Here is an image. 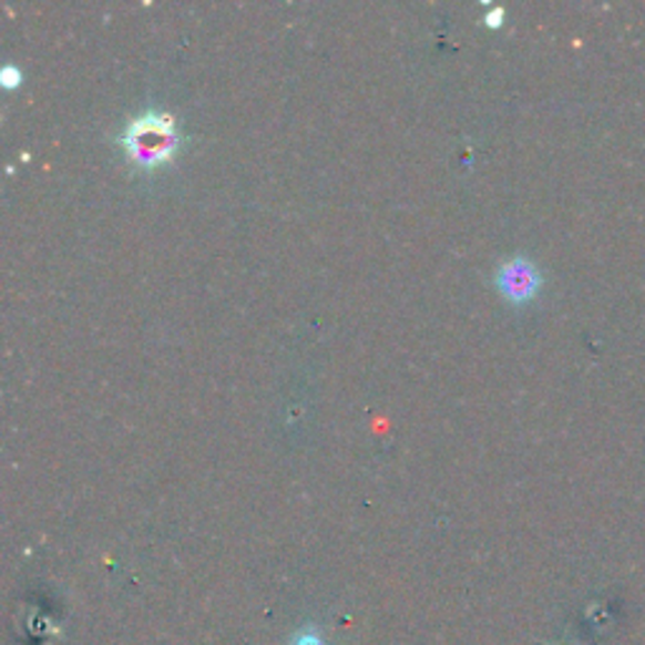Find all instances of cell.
Returning <instances> with one entry per match:
<instances>
[{"mask_svg": "<svg viewBox=\"0 0 645 645\" xmlns=\"http://www.w3.org/2000/svg\"><path fill=\"white\" fill-rule=\"evenodd\" d=\"M122 146L132 156L136 167L154 170L177 152V124L164 112H146L126 124L122 134Z\"/></svg>", "mask_w": 645, "mask_h": 645, "instance_id": "obj_1", "label": "cell"}, {"mask_svg": "<svg viewBox=\"0 0 645 645\" xmlns=\"http://www.w3.org/2000/svg\"><path fill=\"white\" fill-rule=\"evenodd\" d=\"M496 288L510 298L512 303H524L530 300L534 293L540 290V273L530 260H522V257H514V260H506L496 270Z\"/></svg>", "mask_w": 645, "mask_h": 645, "instance_id": "obj_2", "label": "cell"}, {"mask_svg": "<svg viewBox=\"0 0 645 645\" xmlns=\"http://www.w3.org/2000/svg\"><path fill=\"white\" fill-rule=\"evenodd\" d=\"M290 645H326V641L320 638L318 631H313V628H306V631H300L295 638L290 641Z\"/></svg>", "mask_w": 645, "mask_h": 645, "instance_id": "obj_3", "label": "cell"}, {"mask_svg": "<svg viewBox=\"0 0 645 645\" xmlns=\"http://www.w3.org/2000/svg\"><path fill=\"white\" fill-rule=\"evenodd\" d=\"M0 79H3V86H16L18 81H21V71H18L16 66H3Z\"/></svg>", "mask_w": 645, "mask_h": 645, "instance_id": "obj_4", "label": "cell"}, {"mask_svg": "<svg viewBox=\"0 0 645 645\" xmlns=\"http://www.w3.org/2000/svg\"><path fill=\"white\" fill-rule=\"evenodd\" d=\"M502 18H504V11H502V8H494V11H492L490 16H487V18H484V21H487V23H490V25H500V21H502Z\"/></svg>", "mask_w": 645, "mask_h": 645, "instance_id": "obj_5", "label": "cell"}]
</instances>
